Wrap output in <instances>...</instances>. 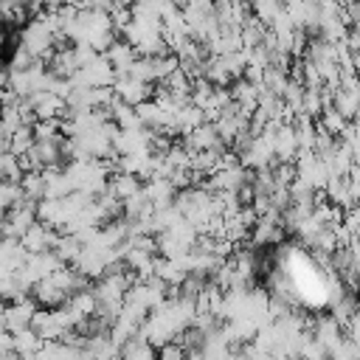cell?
<instances>
[{
	"instance_id": "6da1fadb",
	"label": "cell",
	"mask_w": 360,
	"mask_h": 360,
	"mask_svg": "<svg viewBox=\"0 0 360 360\" xmlns=\"http://www.w3.org/2000/svg\"><path fill=\"white\" fill-rule=\"evenodd\" d=\"M34 315H37V301L34 298L11 301V304H6V329L11 335L14 332H22V329H31Z\"/></svg>"
},
{
	"instance_id": "3957f363",
	"label": "cell",
	"mask_w": 360,
	"mask_h": 360,
	"mask_svg": "<svg viewBox=\"0 0 360 360\" xmlns=\"http://www.w3.org/2000/svg\"><path fill=\"white\" fill-rule=\"evenodd\" d=\"M160 360H186V349H180L174 343H166L160 349Z\"/></svg>"
},
{
	"instance_id": "7a4b0ae2",
	"label": "cell",
	"mask_w": 360,
	"mask_h": 360,
	"mask_svg": "<svg viewBox=\"0 0 360 360\" xmlns=\"http://www.w3.org/2000/svg\"><path fill=\"white\" fill-rule=\"evenodd\" d=\"M42 343H45V340H39L34 329L14 332V352H17V357H34V354L42 349Z\"/></svg>"
},
{
	"instance_id": "277c9868",
	"label": "cell",
	"mask_w": 360,
	"mask_h": 360,
	"mask_svg": "<svg viewBox=\"0 0 360 360\" xmlns=\"http://www.w3.org/2000/svg\"><path fill=\"white\" fill-rule=\"evenodd\" d=\"M0 42H3V34H0Z\"/></svg>"
}]
</instances>
